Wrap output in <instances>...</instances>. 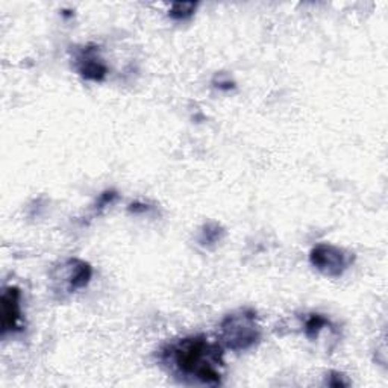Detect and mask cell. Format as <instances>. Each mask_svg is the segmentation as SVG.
<instances>
[{"instance_id": "1", "label": "cell", "mask_w": 388, "mask_h": 388, "mask_svg": "<svg viewBox=\"0 0 388 388\" xmlns=\"http://www.w3.org/2000/svg\"><path fill=\"white\" fill-rule=\"evenodd\" d=\"M160 363L180 382L214 387L225 376V349L206 335H188L166 344Z\"/></svg>"}, {"instance_id": "2", "label": "cell", "mask_w": 388, "mask_h": 388, "mask_svg": "<svg viewBox=\"0 0 388 388\" xmlns=\"http://www.w3.org/2000/svg\"><path fill=\"white\" fill-rule=\"evenodd\" d=\"M261 341V326L252 308H238L223 317L219 326V343L223 349L246 352Z\"/></svg>"}, {"instance_id": "3", "label": "cell", "mask_w": 388, "mask_h": 388, "mask_svg": "<svg viewBox=\"0 0 388 388\" xmlns=\"http://www.w3.org/2000/svg\"><path fill=\"white\" fill-rule=\"evenodd\" d=\"M91 278L93 267L79 258H68L50 272L52 288L61 295H73L85 288Z\"/></svg>"}, {"instance_id": "4", "label": "cell", "mask_w": 388, "mask_h": 388, "mask_svg": "<svg viewBox=\"0 0 388 388\" xmlns=\"http://www.w3.org/2000/svg\"><path fill=\"white\" fill-rule=\"evenodd\" d=\"M355 255L329 243L316 245L309 252V263L327 278H340L352 267Z\"/></svg>"}, {"instance_id": "5", "label": "cell", "mask_w": 388, "mask_h": 388, "mask_svg": "<svg viewBox=\"0 0 388 388\" xmlns=\"http://www.w3.org/2000/svg\"><path fill=\"white\" fill-rule=\"evenodd\" d=\"M0 306H2V337L8 334H15L22 331V291L19 287L10 286L5 287L2 297H0Z\"/></svg>"}, {"instance_id": "6", "label": "cell", "mask_w": 388, "mask_h": 388, "mask_svg": "<svg viewBox=\"0 0 388 388\" xmlns=\"http://www.w3.org/2000/svg\"><path fill=\"white\" fill-rule=\"evenodd\" d=\"M75 67L84 79L91 82L105 81L108 75V65L100 56V50L98 46L88 45L84 46L76 52L75 55Z\"/></svg>"}, {"instance_id": "7", "label": "cell", "mask_w": 388, "mask_h": 388, "mask_svg": "<svg viewBox=\"0 0 388 388\" xmlns=\"http://www.w3.org/2000/svg\"><path fill=\"white\" fill-rule=\"evenodd\" d=\"M225 237H226V231L220 223L208 222L199 229V232H197L196 241L197 245L205 249H214L222 243Z\"/></svg>"}, {"instance_id": "8", "label": "cell", "mask_w": 388, "mask_h": 388, "mask_svg": "<svg viewBox=\"0 0 388 388\" xmlns=\"http://www.w3.org/2000/svg\"><path fill=\"white\" fill-rule=\"evenodd\" d=\"M331 325V322L322 314H309L305 318V325H304V332L306 335V339L309 340H316L318 335L323 329H326L327 326Z\"/></svg>"}, {"instance_id": "9", "label": "cell", "mask_w": 388, "mask_h": 388, "mask_svg": "<svg viewBox=\"0 0 388 388\" xmlns=\"http://www.w3.org/2000/svg\"><path fill=\"white\" fill-rule=\"evenodd\" d=\"M196 8L197 3L194 2H176L171 5L169 15L176 22H185L194 15Z\"/></svg>"}, {"instance_id": "10", "label": "cell", "mask_w": 388, "mask_h": 388, "mask_svg": "<svg viewBox=\"0 0 388 388\" xmlns=\"http://www.w3.org/2000/svg\"><path fill=\"white\" fill-rule=\"evenodd\" d=\"M117 197H118V194H117V192H114V189H107L105 193H102L99 196L96 205H94V214H100L103 210L107 208V206L113 205Z\"/></svg>"}, {"instance_id": "11", "label": "cell", "mask_w": 388, "mask_h": 388, "mask_svg": "<svg viewBox=\"0 0 388 388\" xmlns=\"http://www.w3.org/2000/svg\"><path fill=\"white\" fill-rule=\"evenodd\" d=\"M212 84H214V87H217V88L222 90V91H231V90H234V88H235V82L232 81L231 77H228V76H225V75H222V73L215 75Z\"/></svg>"}, {"instance_id": "12", "label": "cell", "mask_w": 388, "mask_h": 388, "mask_svg": "<svg viewBox=\"0 0 388 388\" xmlns=\"http://www.w3.org/2000/svg\"><path fill=\"white\" fill-rule=\"evenodd\" d=\"M349 384L350 382L348 381L346 376L340 372H335V370H332V372L326 378V385H329V387H348Z\"/></svg>"}, {"instance_id": "13", "label": "cell", "mask_w": 388, "mask_h": 388, "mask_svg": "<svg viewBox=\"0 0 388 388\" xmlns=\"http://www.w3.org/2000/svg\"><path fill=\"white\" fill-rule=\"evenodd\" d=\"M148 211H149V206L146 203L135 202V203L129 205V212H132V214H140V212H148Z\"/></svg>"}]
</instances>
